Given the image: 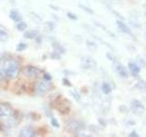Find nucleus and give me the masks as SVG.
Masks as SVG:
<instances>
[{"label":"nucleus","mask_w":146,"mask_h":137,"mask_svg":"<svg viewBox=\"0 0 146 137\" xmlns=\"http://www.w3.org/2000/svg\"><path fill=\"white\" fill-rule=\"evenodd\" d=\"M3 70L6 76L8 77L9 79H15L19 75L20 72L19 63L15 59H6Z\"/></svg>","instance_id":"obj_1"},{"label":"nucleus","mask_w":146,"mask_h":137,"mask_svg":"<svg viewBox=\"0 0 146 137\" xmlns=\"http://www.w3.org/2000/svg\"><path fill=\"white\" fill-rule=\"evenodd\" d=\"M80 67L83 70H93L97 67V61L91 57L84 56L80 59Z\"/></svg>","instance_id":"obj_2"},{"label":"nucleus","mask_w":146,"mask_h":137,"mask_svg":"<svg viewBox=\"0 0 146 137\" xmlns=\"http://www.w3.org/2000/svg\"><path fill=\"white\" fill-rule=\"evenodd\" d=\"M68 126L70 129V131H72L73 132H74L75 135L80 134V131L84 129L83 122H80V121H78V120H72L70 122H68Z\"/></svg>","instance_id":"obj_3"},{"label":"nucleus","mask_w":146,"mask_h":137,"mask_svg":"<svg viewBox=\"0 0 146 137\" xmlns=\"http://www.w3.org/2000/svg\"><path fill=\"white\" fill-rule=\"evenodd\" d=\"M39 73H40V70L38 68L31 66V65L27 66L24 68V74L27 77L30 78V79H36V78H38Z\"/></svg>","instance_id":"obj_4"},{"label":"nucleus","mask_w":146,"mask_h":137,"mask_svg":"<svg viewBox=\"0 0 146 137\" xmlns=\"http://www.w3.org/2000/svg\"><path fill=\"white\" fill-rule=\"evenodd\" d=\"M15 112L10 104L3 102L0 103V117H9Z\"/></svg>","instance_id":"obj_5"},{"label":"nucleus","mask_w":146,"mask_h":137,"mask_svg":"<svg viewBox=\"0 0 146 137\" xmlns=\"http://www.w3.org/2000/svg\"><path fill=\"white\" fill-rule=\"evenodd\" d=\"M50 88H51V83L49 82V80H44L38 83V88H36V91H38V94L42 95V94H45L48 90H49Z\"/></svg>","instance_id":"obj_6"},{"label":"nucleus","mask_w":146,"mask_h":137,"mask_svg":"<svg viewBox=\"0 0 146 137\" xmlns=\"http://www.w3.org/2000/svg\"><path fill=\"white\" fill-rule=\"evenodd\" d=\"M131 109L132 111H133L135 113H141L145 111V107L144 105L141 103L139 100H132L131 102Z\"/></svg>","instance_id":"obj_7"},{"label":"nucleus","mask_w":146,"mask_h":137,"mask_svg":"<svg viewBox=\"0 0 146 137\" xmlns=\"http://www.w3.org/2000/svg\"><path fill=\"white\" fill-rule=\"evenodd\" d=\"M20 137H35L36 136V132L32 126H26L19 132Z\"/></svg>","instance_id":"obj_8"},{"label":"nucleus","mask_w":146,"mask_h":137,"mask_svg":"<svg viewBox=\"0 0 146 137\" xmlns=\"http://www.w3.org/2000/svg\"><path fill=\"white\" fill-rule=\"evenodd\" d=\"M114 68H115L116 72L121 78H128V77H129V72H128L127 68L119 61L116 62V63H114Z\"/></svg>","instance_id":"obj_9"},{"label":"nucleus","mask_w":146,"mask_h":137,"mask_svg":"<svg viewBox=\"0 0 146 137\" xmlns=\"http://www.w3.org/2000/svg\"><path fill=\"white\" fill-rule=\"evenodd\" d=\"M128 68H129V70L131 72V74L135 77L138 76L139 73L141 72V66L134 61H130L129 63H128Z\"/></svg>","instance_id":"obj_10"},{"label":"nucleus","mask_w":146,"mask_h":137,"mask_svg":"<svg viewBox=\"0 0 146 137\" xmlns=\"http://www.w3.org/2000/svg\"><path fill=\"white\" fill-rule=\"evenodd\" d=\"M116 24H117V27H119V29H120L121 32H123V33H125V34L129 35V36H132L131 29L125 24L124 22H122L121 20H117Z\"/></svg>","instance_id":"obj_11"},{"label":"nucleus","mask_w":146,"mask_h":137,"mask_svg":"<svg viewBox=\"0 0 146 137\" xmlns=\"http://www.w3.org/2000/svg\"><path fill=\"white\" fill-rule=\"evenodd\" d=\"M9 17H10L11 20L16 23L22 21V15L17 10H14V9L9 12Z\"/></svg>","instance_id":"obj_12"},{"label":"nucleus","mask_w":146,"mask_h":137,"mask_svg":"<svg viewBox=\"0 0 146 137\" xmlns=\"http://www.w3.org/2000/svg\"><path fill=\"white\" fill-rule=\"evenodd\" d=\"M38 36V30H29L24 33V38L27 39H34Z\"/></svg>","instance_id":"obj_13"},{"label":"nucleus","mask_w":146,"mask_h":137,"mask_svg":"<svg viewBox=\"0 0 146 137\" xmlns=\"http://www.w3.org/2000/svg\"><path fill=\"white\" fill-rule=\"evenodd\" d=\"M8 39V33L6 27L3 26H0V41L6 42Z\"/></svg>","instance_id":"obj_14"},{"label":"nucleus","mask_w":146,"mask_h":137,"mask_svg":"<svg viewBox=\"0 0 146 137\" xmlns=\"http://www.w3.org/2000/svg\"><path fill=\"white\" fill-rule=\"evenodd\" d=\"M53 49H54V51L55 52H57V53H58V54H64L66 52V49H65V48L63 47L62 45H60L59 43H58V42H55V43H53Z\"/></svg>","instance_id":"obj_15"},{"label":"nucleus","mask_w":146,"mask_h":137,"mask_svg":"<svg viewBox=\"0 0 146 137\" xmlns=\"http://www.w3.org/2000/svg\"><path fill=\"white\" fill-rule=\"evenodd\" d=\"M102 92L104 94H110L111 92L112 88H111V86L108 83V82L104 81L102 83Z\"/></svg>","instance_id":"obj_16"},{"label":"nucleus","mask_w":146,"mask_h":137,"mask_svg":"<svg viewBox=\"0 0 146 137\" xmlns=\"http://www.w3.org/2000/svg\"><path fill=\"white\" fill-rule=\"evenodd\" d=\"M135 88H137V89L140 90L146 91V81H144L143 80H139L138 81L136 82Z\"/></svg>","instance_id":"obj_17"},{"label":"nucleus","mask_w":146,"mask_h":137,"mask_svg":"<svg viewBox=\"0 0 146 137\" xmlns=\"http://www.w3.org/2000/svg\"><path fill=\"white\" fill-rule=\"evenodd\" d=\"M30 17L32 18V20L35 21L36 23H41L42 22V18H41V17L39 15H38L35 12H30Z\"/></svg>","instance_id":"obj_18"},{"label":"nucleus","mask_w":146,"mask_h":137,"mask_svg":"<svg viewBox=\"0 0 146 137\" xmlns=\"http://www.w3.org/2000/svg\"><path fill=\"white\" fill-rule=\"evenodd\" d=\"M87 47L90 49V51H95L97 49V44L94 43L93 41H90V40H87Z\"/></svg>","instance_id":"obj_19"},{"label":"nucleus","mask_w":146,"mask_h":137,"mask_svg":"<svg viewBox=\"0 0 146 137\" xmlns=\"http://www.w3.org/2000/svg\"><path fill=\"white\" fill-rule=\"evenodd\" d=\"M27 27V25L24 21H20L17 24V29L18 31H24V30H26Z\"/></svg>","instance_id":"obj_20"},{"label":"nucleus","mask_w":146,"mask_h":137,"mask_svg":"<svg viewBox=\"0 0 146 137\" xmlns=\"http://www.w3.org/2000/svg\"><path fill=\"white\" fill-rule=\"evenodd\" d=\"M79 7H80V8H81L82 10H84L85 12H87L88 14H90V15H93L94 14V11L91 9L90 7H86L85 5H81V4H80L79 5Z\"/></svg>","instance_id":"obj_21"},{"label":"nucleus","mask_w":146,"mask_h":137,"mask_svg":"<svg viewBox=\"0 0 146 137\" xmlns=\"http://www.w3.org/2000/svg\"><path fill=\"white\" fill-rule=\"evenodd\" d=\"M27 48V45L24 42H20V43H18L17 46V51H24V50Z\"/></svg>","instance_id":"obj_22"},{"label":"nucleus","mask_w":146,"mask_h":137,"mask_svg":"<svg viewBox=\"0 0 146 137\" xmlns=\"http://www.w3.org/2000/svg\"><path fill=\"white\" fill-rule=\"evenodd\" d=\"M106 57H107L111 61H112L113 63L118 62L117 58H116L115 56H114V55H113L112 53H111V52H107V53H106Z\"/></svg>","instance_id":"obj_23"},{"label":"nucleus","mask_w":146,"mask_h":137,"mask_svg":"<svg viewBox=\"0 0 146 137\" xmlns=\"http://www.w3.org/2000/svg\"><path fill=\"white\" fill-rule=\"evenodd\" d=\"M45 27H47V29H48V31H52V30L55 29V23L50 22V21H48V22H46Z\"/></svg>","instance_id":"obj_24"},{"label":"nucleus","mask_w":146,"mask_h":137,"mask_svg":"<svg viewBox=\"0 0 146 137\" xmlns=\"http://www.w3.org/2000/svg\"><path fill=\"white\" fill-rule=\"evenodd\" d=\"M71 95L73 96V98H74L77 102H80V100H81V97H80V94L78 92L77 90H73V91H71Z\"/></svg>","instance_id":"obj_25"},{"label":"nucleus","mask_w":146,"mask_h":137,"mask_svg":"<svg viewBox=\"0 0 146 137\" xmlns=\"http://www.w3.org/2000/svg\"><path fill=\"white\" fill-rule=\"evenodd\" d=\"M50 122H51V125L54 126L55 128H58L59 127V123L58 122V120L55 117H51V120H50Z\"/></svg>","instance_id":"obj_26"},{"label":"nucleus","mask_w":146,"mask_h":137,"mask_svg":"<svg viewBox=\"0 0 146 137\" xmlns=\"http://www.w3.org/2000/svg\"><path fill=\"white\" fill-rule=\"evenodd\" d=\"M67 17L70 18V19H71V20H77L78 19L77 15H75V14H73L71 12H68L67 13Z\"/></svg>","instance_id":"obj_27"},{"label":"nucleus","mask_w":146,"mask_h":137,"mask_svg":"<svg viewBox=\"0 0 146 137\" xmlns=\"http://www.w3.org/2000/svg\"><path fill=\"white\" fill-rule=\"evenodd\" d=\"M62 83H63V85H65V86H67V87H71L72 86V84H71V82L68 80L67 78H63V80H62Z\"/></svg>","instance_id":"obj_28"},{"label":"nucleus","mask_w":146,"mask_h":137,"mask_svg":"<svg viewBox=\"0 0 146 137\" xmlns=\"http://www.w3.org/2000/svg\"><path fill=\"white\" fill-rule=\"evenodd\" d=\"M89 131H90V132H92V134H95V132H98V128H97V126H95V125H93V124H91V125L89 126Z\"/></svg>","instance_id":"obj_29"},{"label":"nucleus","mask_w":146,"mask_h":137,"mask_svg":"<svg viewBox=\"0 0 146 137\" xmlns=\"http://www.w3.org/2000/svg\"><path fill=\"white\" fill-rule=\"evenodd\" d=\"M98 122H99V123L102 126H106V124H107V122L104 120V119H102V118H99L98 119Z\"/></svg>","instance_id":"obj_30"},{"label":"nucleus","mask_w":146,"mask_h":137,"mask_svg":"<svg viewBox=\"0 0 146 137\" xmlns=\"http://www.w3.org/2000/svg\"><path fill=\"white\" fill-rule=\"evenodd\" d=\"M51 58L52 59H60V54H58V53H57V52H53L52 54H51Z\"/></svg>","instance_id":"obj_31"},{"label":"nucleus","mask_w":146,"mask_h":137,"mask_svg":"<svg viewBox=\"0 0 146 137\" xmlns=\"http://www.w3.org/2000/svg\"><path fill=\"white\" fill-rule=\"evenodd\" d=\"M51 79H52V77L50 74H48V73H45V74H44V80L50 81V80H51Z\"/></svg>","instance_id":"obj_32"},{"label":"nucleus","mask_w":146,"mask_h":137,"mask_svg":"<svg viewBox=\"0 0 146 137\" xmlns=\"http://www.w3.org/2000/svg\"><path fill=\"white\" fill-rule=\"evenodd\" d=\"M129 136L130 137H139V134H137V132H135V131H132L131 134H129Z\"/></svg>","instance_id":"obj_33"},{"label":"nucleus","mask_w":146,"mask_h":137,"mask_svg":"<svg viewBox=\"0 0 146 137\" xmlns=\"http://www.w3.org/2000/svg\"><path fill=\"white\" fill-rule=\"evenodd\" d=\"M138 63H139V65L141 66V64H143L144 66H146V63H145V61H144V59H139Z\"/></svg>","instance_id":"obj_34"},{"label":"nucleus","mask_w":146,"mask_h":137,"mask_svg":"<svg viewBox=\"0 0 146 137\" xmlns=\"http://www.w3.org/2000/svg\"><path fill=\"white\" fill-rule=\"evenodd\" d=\"M120 110L121 112H127V108L125 106H123V105H121V106H120Z\"/></svg>","instance_id":"obj_35"},{"label":"nucleus","mask_w":146,"mask_h":137,"mask_svg":"<svg viewBox=\"0 0 146 137\" xmlns=\"http://www.w3.org/2000/svg\"><path fill=\"white\" fill-rule=\"evenodd\" d=\"M36 42H38V43H40L41 42V41H42V38H41V37L38 35V37H36Z\"/></svg>","instance_id":"obj_36"},{"label":"nucleus","mask_w":146,"mask_h":137,"mask_svg":"<svg viewBox=\"0 0 146 137\" xmlns=\"http://www.w3.org/2000/svg\"><path fill=\"white\" fill-rule=\"evenodd\" d=\"M50 8H52L53 10H56V11H58V10H59V8L58 7H56V6H53V5H50Z\"/></svg>","instance_id":"obj_37"},{"label":"nucleus","mask_w":146,"mask_h":137,"mask_svg":"<svg viewBox=\"0 0 146 137\" xmlns=\"http://www.w3.org/2000/svg\"><path fill=\"white\" fill-rule=\"evenodd\" d=\"M143 8H144V9H146V2L143 4Z\"/></svg>","instance_id":"obj_38"},{"label":"nucleus","mask_w":146,"mask_h":137,"mask_svg":"<svg viewBox=\"0 0 146 137\" xmlns=\"http://www.w3.org/2000/svg\"><path fill=\"white\" fill-rule=\"evenodd\" d=\"M145 17H146V12H145Z\"/></svg>","instance_id":"obj_39"},{"label":"nucleus","mask_w":146,"mask_h":137,"mask_svg":"<svg viewBox=\"0 0 146 137\" xmlns=\"http://www.w3.org/2000/svg\"><path fill=\"white\" fill-rule=\"evenodd\" d=\"M145 38H146V33H145Z\"/></svg>","instance_id":"obj_40"},{"label":"nucleus","mask_w":146,"mask_h":137,"mask_svg":"<svg viewBox=\"0 0 146 137\" xmlns=\"http://www.w3.org/2000/svg\"><path fill=\"white\" fill-rule=\"evenodd\" d=\"M118 1H120V0H118Z\"/></svg>","instance_id":"obj_41"}]
</instances>
